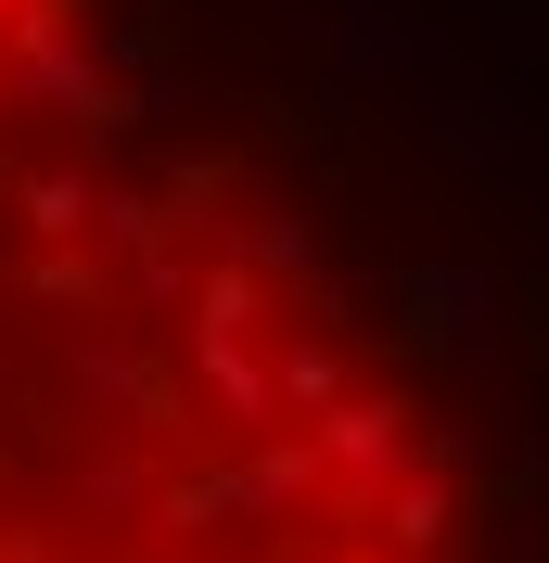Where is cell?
<instances>
[{
	"label": "cell",
	"mask_w": 549,
	"mask_h": 563,
	"mask_svg": "<svg viewBox=\"0 0 549 563\" xmlns=\"http://www.w3.org/2000/svg\"><path fill=\"white\" fill-rule=\"evenodd\" d=\"M396 282L154 0H0V563H473Z\"/></svg>",
	"instance_id": "cell-1"
}]
</instances>
